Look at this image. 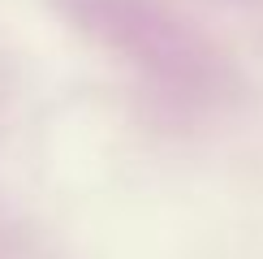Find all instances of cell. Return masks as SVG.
<instances>
[{
    "label": "cell",
    "instance_id": "cell-1",
    "mask_svg": "<svg viewBox=\"0 0 263 259\" xmlns=\"http://www.w3.org/2000/svg\"><path fill=\"white\" fill-rule=\"evenodd\" d=\"M82 22L177 108H216L237 91L229 57L185 17L151 0H82Z\"/></svg>",
    "mask_w": 263,
    "mask_h": 259
}]
</instances>
